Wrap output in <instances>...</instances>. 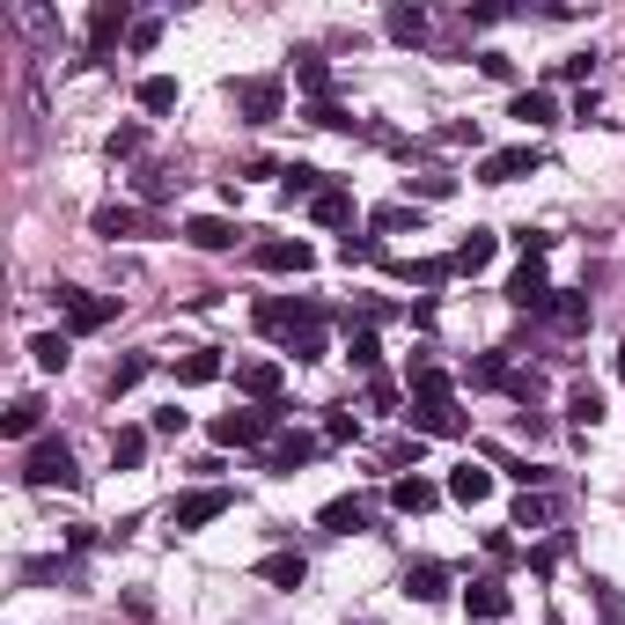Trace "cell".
<instances>
[{
	"mask_svg": "<svg viewBox=\"0 0 625 625\" xmlns=\"http://www.w3.org/2000/svg\"><path fill=\"white\" fill-rule=\"evenodd\" d=\"M545 324H553L559 338L589 332V294H574V288H553V302H545Z\"/></svg>",
	"mask_w": 625,
	"mask_h": 625,
	"instance_id": "cell-13",
	"label": "cell"
},
{
	"mask_svg": "<svg viewBox=\"0 0 625 625\" xmlns=\"http://www.w3.org/2000/svg\"><path fill=\"white\" fill-rule=\"evenodd\" d=\"M310 214H316V228H346V221H354V199H346V192H338V185H332V192L316 199Z\"/></svg>",
	"mask_w": 625,
	"mask_h": 625,
	"instance_id": "cell-37",
	"label": "cell"
},
{
	"mask_svg": "<svg viewBox=\"0 0 625 625\" xmlns=\"http://www.w3.org/2000/svg\"><path fill=\"white\" fill-rule=\"evenodd\" d=\"M464 383L471 390H507V398H537V376H523V368H507V354H471L464 361Z\"/></svg>",
	"mask_w": 625,
	"mask_h": 625,
	"instance_id": "cell-2",
	"label": "cell"
},
{
	"mask_svg": "<svg viewBox=\"0 0 625 625\" xmlns=\"http://www.w3.org/2000/svg\"><path fill=\"white\" fill-rule=\"evenodd\" d=\"M376 228H390V236L412 228V236H420V214H412V207H376Z\"/></svg>",
	"mask_w": 625,
	"mask_h": 625,
	"instance_id": "cell-46",
	"label": "cell"
},
{
	"mask_svg": "<svg viewBox=\"0 0 625 625\" xmlns=\"http://www.w3.org/2000/svg\"><path fill=\"white\" fill-rule=\"evenodd\" d=\"M316 449H324V442H316V434H272V449H265V471H302V464H316Z\"/></svg>",
	"mask_w": 625,
	"mask_h": 625,
	"instance_id": "cell-12",
	"label": "cell"
},
{
	"mask_svg": "<svg viewBox=\"0 0 625 625\" xmlns=\"http://www.w3.org/2000/svg\"><path fill=\"white\" fill-rule=\"evenodd\" d=\"M434 141H442V147H479V125H471V119H457V125H442Z\"/></svg>",
	"mask_w": 625,
	"mask_h": 625,
	"instance_id": "cell-48",
	"label": "cell"
},
{
	"mask_svg": "<svg viewBox=\"0 0 625 625\" xmlns=\"http://www.w3.org/2000/svg\"><path fill=\"white\" fill-rule=\"evenodd\" d=\"M405 596L412 603H442L449 596V567H442V559H412L405 567Z\"/></svg>",
	"mask_w": 625,
	"mask_h": 625,
	"instance_id": "cell-14",
	"label": "cell"
},
{
	"mask_svg": "<svg viewBox=\"0 0 625 625\" xmlns=\"http://www.w3.org/2000/svg\"><path fill=\"white\" fill-rule=\"evenodd\" d=\"M405 192H420V199H449V192H457V177H442V169H434V177H405Z\"/></svg>",
	"mask_w": 625,
	"mask_h": 625,
	"instance_id": "cell-45",
	"label": "cell"
},
{
	"mask_svg": "<svg viewBox=\"0 0 625 625\" xmlns=\"http://www.w3.org/2000/svg\"><path fill=\"white\" fill-rule=\"evenodd\" d=\"M141 111H177V81L169 74H147L141 81Z\"/></svg>",
	"mask_w": 625,
	"mask_h": 625,
	"instance_id": "cell-40",
	"label": "cell"
},
{
	"mask_svg": "<svg viewBox=\"0 0 625 625\" xmlns=\"http://www.w3.org/2000/svg\"><path fill=\"white\" fill-rule=\"evenodd\" d=\"M507 302L523 316H545V302H553V280H545V258H523L515 265V280H507Z\"/></svg>",
	"mask_w": 625,
	"mask_h": 625,
	"instance_id": "cell-9",
	"label": "cell"
},
{
	"mask_svg": "<svg viewBox=\"0 0 625 625\" xmlns=\"http://www.w3.org/2000/svg\"><path fill=\"white\" fill-rule=\"evenodd\" d=\"M23 479H30V486H81V471H74V449H67V442H59V434H45V442H30Z\"/></svg>",
	"mask_w": 625,
	"mask_h": 625,
	"instance_id": "cell-3",
	"label": "cell"
},
{
	"mask_svg": "<svg viewBox=\"0 0 625 625\" xmlns=\"http://www.w3.org/2000/svg\"><path fill=\"white\" fill-rule=\"evenodd\" d=\"M221 449H250V442H272L280 434V405H258V412H214V427H207Z\"/></svg>",
	"mask_w": 625,
	"mask_h": 625,
	"instance_id": "cell-1",
	"label": "cell"
},
{
	"mask_svg": "<svg viewBox=\"0 0 625 625\" xmlns=\"http://www.w3.org/2000/svg\"><path fill=\"white\" fill-rule=\"evenodd\" d=\"M258 574L272 581V589H302V581H310V559H302V553H272Z\"/></svg>",
	"mask_w": 625,
	"mask_h": 625,
	"instance_id": "cell-28",
	"label": "cell"
},
{
	"mask_svg": "<svg viewBox=\"0 0 625 625\" xmlns=\"http://www.w3.org/2000/svg\"><path fill=\"white\" fill-rule=\"evenodd\" d=\"M310 125H324V133H354V125H361V119H354V111H346V103H310Z\"/></svg>",
	"mask_w": 625,
	"mask_h": 625,
	"instance_id": "cell-41",
	"label": "cell"
},
{
	"mask_svg": "<svg viewBox=\"0 0 625 625\" xmlns=\"http://www.w3.org/2000/svg\"><path fill=\"white\" fill-rule=\"evenodd\" d=\"M464 611H471V618H486V625H493V618H507V589H501L493 574H486V581H471V589H464Z\"/></svg>",
	"mask_w": 625,
	"mask_h": 625,
	"instance_id": "cell-20",
	"label": "cell"
},
{
	"mask_svg": "<svg viewBox=\"0 0 625 625\" xmlns=\"http://www.w3.org/2000/svg\"><path fill=\"white\" fill-rule=\"evenodd\" d=\"M412 398H457V383H449V368H434V361H412Z\"/></svg>",
	"mask_w": 625,
	"mask_h": 625,
	"instance_id": "cell-34",
	"label": "cell"
},
{
	"mask_svg": "<svg viewBox=\"0 0 625 625\" xmlns=\"http://www.w3.org/2000/svg\"><path fill=\"white\" fill-rule=\"evenodd\" d=\"M236 111L250 125H272L280 111H288V89H280V74H250V81H236Z\"/></svg>",
	"mask_w": 625,
	"mask_h": 625,
	"instance_id": "cell-5",
	"label": "cell"
},
{
	"mask_svg": "<svg viewBox=\"0 0 625 625\" xmlns=\"http://www.w3.org/2000/svg\"><path fill=\"white\" fill-rule=\"evenodd\" d=\"M589 67H596V52H567V59H559V81H589Z\"/></svg>",
	"mask_w": 625,
	"mask_h": 625,
	"instance_id": "cell-47",
	"label": "cell"
},
{
	"mask_svg": "<svg viewBox=\"0 0 625 625\" xmlns=\"http://www.w3.org/2000/svg\"><path fill=\"white\" fill-rule=\"evenodd\" d=\"M133 37V15H125V0H97L89 8V59H111V45Z\"/></svg>",
	"mask_w": 625,
	"mask_h": 625,
	"instance_id": "cell-7",
	"label": "cell"
},
{
	"mask_svg": "<svg viewBox=\"0 0 625 625\" xmlns=\"http://www.w3.org/2000/svg\"><path fill=\"white\" fill-rule=\"evenodd\" d=\"M89 228H97V236H141V207H97V221H89Z\"/></svg>",
	"mask_w": 625,
	"mask_h": 625,
	"instance_id": "cell-29",
	"label": "cell"
},
{
	"mask_svg": "<svg viewBox=\"0 0 625 625\" xmlns=\"http://www.w3.org/2000/svg\"><path fill=\"white\" fill-rule=\"evenodd\" d=\"M30 361H37V368H67L74 361V338L67 332H37V338H30Z\"/></svg>",
	"mask_w": 625,
	"mask_h": 625,
	"instance_id": "cell-30",
	"label": "cell"
},
{
	"mask_svg": "<svg viewBox=\"0 0 625 625\" xmlns=\"http://www.w3.org/2000/svg\"><path fill=\"white\" fill-rule=\"evenodd\" d=\"M361 523H368L361 501H324V529H332V537H354Z\"/></svg>",
	"mask_w": 625,
	"mask_h": 625,
	"instance_id": "cell-35",
	"label": "cell"
},
{
	"mask_svg": "<svg viewBox=\"0 0 625 625\" xmlns=\"http://www.w3.org/2000/svg\"><path fill=\"white\" fill-rule=\"evenodd\" d=\"M141 457H147V427H119L111 434V464H119V471H141Z\"/></svg>",
	"mask_w": 625,
	"mask_h": 625,
	"instance_id": "cell-32",
	"label": "cell"
},
{
	"mask_svg": "<svg viewBox=\"0 0 625 625\" xmlns=\"http://www.w3.org/2000/svg\"><path fill=\"white\" fill-rule=\"evenodd\" d=\"M236 236L243 228H228L221 214H192L185 221V243H192V250H236Z\"/></svg>",
	"mask_w": 625,
	"mask_h": 625,
	"instance_id": "cell-16",
	"label": "cell"
},
{
	"mask_svg": "<svg viewBox=\"0 0 625 625\" xmlns=\"http://www.w3.org/2000/svg\"><path fill=\"white\" fill-rule=\"evenodd\" d=\"M390 37L398 45H427V8H390Z\"/></svg>",
	"mask_w": 625,
	"mask_h": 625,
	"instance_id": "cell-36",
	"label": "cell"
},
{
	"mask_svg": "<svg viewBox=\"0 0 625 625\" xmlns=\"http://www.w3.org/2000/svg\"><path fill=\"white\" fill-rule=\"evenodd\" d=\"M169 368H177V383H214V376H221V346H192V354H177V361H169Z\"/></svg>",
	"mask_w": 625,
	"mask_h": 625,
	"instance_id": "cell-22",
	"label": "cell"
},
{
	"mask_svg": "<svg viewBox=\"0 0 625 625\" xmlns=\"http://www.w3.org/2000/svg\"><path fill=\"white\" fill-rule=\"evenodd\" d=\"M324 192H332V185H324V169H316V163H288V169H280V199H310V207H316Z\"/></svg>",
	"mask_w": 625,
	"mask_h": 625,
	"instance_id": "cell-18",
	"label": "cell"
},
{
	"mask_svg": "<svg viewBox=\"0 0 625 625\" xmlns=\"http://www.w3.org/2000/svg\"><path fill=\"white\" fill-rule=\"evenodd\" d=\"M449 265H457V272H486V265H493V228H471V236L449 250Z\"/></svg>",
	"mask_w": 625,
	"mask_h": 625,
	"instance_id": "cell-26",
	"label": "cell"
},
{
	"mask_svg": "<svg viewBox=\"0 0 625 625\" xmlns=\"http://www.w3.org/2000/svg\"><path fill=\"white\" fill-rule=\"evenodd\" d=\"M236 507V493L228 486H199V493H177L169 501V529H207V523H221Z\"/></svg>",
	"mask_w": 625,
	"mask_h": 625,
	"instance_id": "cell-4",
	"label": "cell"
},
{
	"mask_svg": "<svg viewBox=\"0 0 625 625\" xmlns=\"http://www.w3.org/2000/svg\"><path fill=\"white\" fill-rule=\"evenodd\" d=\"M346 442H361V420L354 412H332L324 420V449H346Z\"/></svg>",
	"mask_w": 625,
	"mask_h": 625,
	"instance_id": "cell-43",
	"label": "cell"
},
{
	"mask_svg": "<svg viewBox=\"0 0 625 625\" xmlns=\"http://www.w3.org/2000/svg\"><path fill=\"white\" fill-rule=\"evenodd\" d=\"M52 302L67 310V332H103L119 316V294H89V288H59Z\"/></svg>",
	"mask_w": 625,
	"mask_h": 625,
	"instance_id": "cell-6",
	"label": "cell"
},
{
	"mask_svg": "<svg viewBox=\"0 0 625 625\" xmlns=\"http://www.w3.org/2000/svg\"><path fill=\"white\" fill-rule=\"evenodd\" d=\"M250 265H258V272H310L316 250H310L302 236H272V243H258V250H250Z\"/></svg>",
	"mask_w": 625,
	"mask_h": 625,
	"instance_id": "cell-10",
	"label": "cell"
},
{
	"mask_svg": "<svg viewBox=\"0 0 625 625\" xmlns=\"http://www.w3.org/2000/svg\"><path fill=\"white\" fill-rule=\"evenodd\" d=\"M390 272H398V280H420V288H442L457 265H449V258H405V265H390Z\"/></svg>",
	"mask_w": 625,
	"mask_h": 625,
	"instance_id": "cell-33",
	"label": "cell"
},
{
	"mask_svg": "<svg viewBox=\"0 0 625 625\" xmlns=\"http://www.w3.org/2000/svg\"><path fill=\"white\" fill-rule=\"evenodd\" d=\"M486 493H493V471H486V464H457V471H449V501L479 507Z\"/></svg>",
	"mask_w": 625,
	"mask_h": 625,
	"instance_id": "cell-23",
	"label": "cell"
},
{
	"mask_svg": "<svg viewBox=\"0 0 625 625\" xmlns=\"http://www.w3.org/2000/svg\"><path fill=\"white\" fill-rule=\"evenodd\" d=\"M567 420H574V427H596V420H603V390L596 383H574V390H567Z\"/></svg>",
	"mask_w": 625,
	"mask_h": 625,
	"instance_id": "cell-31",
	"label": "cell"
},
{
	"mask_svg": "<svg viewBox=\"0 0 625 625\" xmlns=\"http://www.w3.org/2000/svg\"><path fill=\"white\" fill-rule=\"evenodd\" d=\"M236 390H243V398H258V405H272V398H280V361H243L236 368Z\"/></svg>",
	"mask_w": 625,
	"mask_h": 625,
	"instance_id": "cell-17",
	"label": "cell"
},
{
	"mask_svg": "<svg viewBox=\"0 0 625 625\" xmlns=\"http://www.w3.org/2000/svg\"><path fill=\"white\" fill-rule=\"evenodd\" d=\"M294 89L310 103H332V67H324L316 52H294Z\"/></svg>",
	"mask_w": 625,
	"mask_h": 625,
	"instance_id": "cell-19",
	"label": "cell"
},
{
	"mask_svg": "<svg viewBox=\"0 0 625 625\" xmlns=\"http://www.w3.org/2000/svg\"><path fill=\"white\" fill-rule=\"evenodd\" d=\"M507 119H523L529 133H545V125H559V103L545 97V89H523V97L507 103Z\"/></svg>",
	"mask_w": 625,
	"mask_h": 625,
	"instance_id": "cell-21",
	"label": "cell"
},
{
	"mask_svg": "<svg viewBox=\"0 0 625 625\" xmlns=\"http://www.w3.org/2000/svg\"><path fill=\"white\" fill-rule=\"evenodd\" d=\"M537 147H501V155H486L479 163V185H515V177H537Z\"/></svg>",
	"mask_w": 625,
	"mask_h": 625,
	"instance_id": "cell-11",
	"label": "cell"
},
{
	"mask_svg": "<svg viewBox=\"0 0 625 625\" xmlns=\"http://www.w3.org/2000/svg\"><path fill=\"white\" fill-rule=\"evenodd\" d=\"M147 368H155V354H125V361L111 368V398H119V390H133V383L147 376Z\"/></svg>",
	"mask_w": 625,
	"mask_h": 625,
	"instance_id": "cell-42",
	"label": "cell"
},
{
	"mask_svg": "<svg viewBox=\"0 0 625 625\" xmlns=\"http://www.w3.org/2000/svg\"><path fill=\"white\" fill-rule=\"evenodd\" d=\"M37 427H45V405H37V398H15V405H8V420H0V434H8V442H30Z\"/></svg>",
	"mask_w": 625,
	"mask_h": 625,
	"instance_id": "cell-27",
	"label": "cell"
},
{
	"mask_svg": "<svg viewBox=\"0 0 625 625\" xmlns=\"http://www.w3.org/2000/svg\"><path fill=\"white\" fill-rule=\"evenodd\" d=\"M288 354H294V361H324V310H310L288 332Z\"/></svg>",
	"mask_w": 625,
	"mask_h": 625,
	"instance_id": "cell-24",
	"label": "cell"
},
{
	"mask_svg": "<svg viewBox=\"0 0 625 625\" xmlns=\"http://www.w3.org/2000/svg\"><path fill=\"white\" fill-rule=\"evenodd\" d=\"M434 501H442V493H434L427 479H390V507H398V515H427Z\"/></svg>",
	"mask_w": 625,
	"mask_h": 625,
	"instance_id": "cell-25",
	"label": "cell"
},
{
	"mask_svg": "<svg viewBox=\"0 0 625 625\" xmlns=\"http://www.w3.org/2000/svg\"><path fill=\"white\" fill-rule=\"evenodd\" d=\"M346 361L361 368V376H376V361H383V346H376V332H368V324H361L354 338H346Z\"/></svg>",
	"mask_w": 625,
	"mask_h": 625,
	"instance_id": "cell-39",
	"label": "cell"
},
{
	"mask_svg": "<svg viewBox=\"0 0 625 625\" xmlns=\"http://www.w3.org/2000/svg\"><path fill=\"white\" fill-rule=\"evenodd\" d=\"M103 147H111V155H141V147H147V125H111V141H103Z\"/></svg>",
	"mask_w": 625,
	"mask_h": 625,
	"instance_id": "cell-44",
	"label": "cell"
},
{
	"mask_svg": "<svg viewBox=\"0 0 625 625\" xmlns=\"http://www.w3.org/2000/svg\"><path fill=\"white\" fill-rule=\"evenodd\" d=\"M559 553H567V545H559V537H553V545H537V553H529V574L545 581V574H553V567H559Z\"/></svg>",
	"mask_w": 625,
	"mask_h": 625,
	"instance_id": "cell-51",
	"label": "cell"
},
{
	"mask_svg": "<svg viewBox=\"0 0 625 625\" xmlns=\"http://www.w3.org/2000/svg\"><path fill=\"white\" fill-rule=\"evenodd\" d=\"M141 199L147 207H163L169 199V169H141Z\"/></svg>",
	"mask_w": 625,
	"mask_h": 625,
	"instance_id": "cell-50",
	"label": "cell"
},
{
	"mask_svg": "<svg viewBox=\"0 0 625 625\" xmlns=\"http://www.w3.org/2000/svg\"><path fill=\"white\" fill-rule=\"evenodd\" d=\"M163 45V23H133V52H155Z\"/></svg>",
	"mask_w": 625,
	"mask_h": 625,
	"instance_id": "cell-53",
	"label": "cell"
},
{
	"mask_svg": "<svg viewBox=\"0 0 625 625\" xmlns=\"http://www.w3.org/2000/svg\"><path fill=\"white\" fill-rule=\"evenodd\" d=\"M412 434H442V442H457L464 434V405L457 398H412Z\"/></svg>",
	"mask_w": 625,
	"mask_h": 625,
	"instance_id": "cell-8",
	"label": "cell"
},
{
	"mask_svg": "<svg viewBox=\"0 0 625 625\" xmlns=\"http://www.w3.org/2000/svg\"><path fill=\"white\" fill-rule=\"evenodd\" d=\"M618 376H625V346H618Z\"/></svg>",
	"mask_w": 625,
	"mask_h": 625,
	"instance_id": "cell-54",
	"label": "cell"
},
{
	"mask_svg": "<svg viewBox=\"0 0 625 625\" xmlns=\"http://www.w3.org/2000/svg\"><path fill=\"white\" fill-rule=\"evenodd\" d=\"M553 515H559L553 493H523V501H515V529H545Z\"/></svg>",
	"mask_w": 625,
	"mask_h": 625,
	"instance_id": "cell-38",
	"label": "cell"
},
{
	"mask_svg": "<svg viewBox=\"0 0 625 625\" xmlns=\"http://www.w3.org/2000/svg\"><path fill=\"white\" fill-rule=\"evenodd\" d=\"M515 243H523V258H545V250H553V236H545V228H523Z\"/></svg>",
	"mask_w": 625,
	"mask_h": 625,
	"instance_id": "cell-52",
	"label": "cell"
},
{
	"mask_svg": "<svg viewBox=\"0 0 625 625\" xmlns=\"http://www.w3.org/2000/svg\"><path fill=\"white\" fill-rule=\"evenodd\" d=\"M479 74L486 81H515V59L507 52H479Z\"/></svg>",
	"mask_w": 625,
	"mask_h": 625,
	"instance_id": "cell-49",
	"label": "cell"
},
{
	"mask_svg": "<svg viewBox=\"0 0 625 625\" xmlns=\"http://www.w3.org/2000/svg\"><path fill=\"white\" fill-rule=\"evenodd\" d=\"M310 310H316V302H288V294H265V302H258L250 316H258V332H280V338H288Z\"/></svg>",
	"mask_w": 625,
	"mask_h": 625,
	"instance_id": "cell-15",
	"label": "cell"
}]
</instances>
